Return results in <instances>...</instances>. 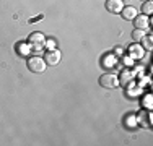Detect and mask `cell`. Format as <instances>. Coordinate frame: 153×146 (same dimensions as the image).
Masks as SVG:
<instances>
[{
    "label": "cell",
    "mask_w": 153,
    "mask_h": 146,
    "mask_svg": "<svg viewBox=\"0 0 153 146\" xmlns=\"http://www.w3.org/2000/svg\"><path fill=\"white\" fill-rule=\"evenodd\" d=\"M121 15H122L124 20L130 21V20H134V18L137 16V10L134 8V7H124L122 12H121Z\"/></svg>",
    "instance_id": "obj_7"
},
{
    "label": "cell",
    "mask_w": 153,
    "mask_h": 146,
    "mask_svg": "<svg viewBox=\"0 0 153 146\" xmlns=\"http://www.w3.org/2000/svg\"><path fill=\"white\" fill-rule=\"evenodd\" d=\"M122 2H129V0H122Z\"/></svg>",
    "instance_id": "obj_20"
},
{
    "label": "cell",
    "mask_w": 153,
    "mask_h": 146,
    "mask_svg": "<svg viewBox=\"0 0 153 146\" xmlns=\"http://www.w3.org/2000/svg\"><path fill=\"white\" fill-rule=\"evenodd\" d=\"M145 36H147V34H145V29H137L135 28V31L132 32V38H134V41H135V42H140Z\"/></svg>",
    "instance_id": "obj_12"
},
{
    "label": "cell",
    "mask_w": 153,
    "mask_h": 146,
    "mask_svg": "<svg viewBox=\"0 0 153 146\" xmlns=\"http://www.w3.org/2000/svg\"><path fill=\"white\" fill-rule=\"evenodd\" d=\"M142 2H143V0H142Z\"/></svg>",
    "instance_id": "obj_21"
},
{
    "label": "cell",
    "mask_w": 153,
    "mask_h": 146,
    "mask_svg": "<svg viewBox=\"0 0 153 146\" xmlns=\"http://www.w3.org/2000/svg\"><path fill=\"white\" fill-rule=\"evenodd\" d=\"M119 78H122V80H119V83H124V85H126V83H129V80H132V75H130L129 70H124Z\"/></svg>",
    "instance_id": "obj_14"
},
{
    "label": "cell",
    "mask_w": 153,
    "mask_h": 146,
    "mask_svg": "<svg viewBox=\"0 0 153 146\" xmlns=\"http://www.w3.org/2000/svg\"><path fill=\"white\" fill-rule=\"evenodd\" d=\"M142 41L145 42V47H147V50H152V36H145Z\"/></svg>",
    "instance_id": "obj_16"
},
{
    "label": "cell",
    "mask_w": 153,
    "mask_h": 146,
    "mask_svg": "<svg viewBox=\"0 0 153 146\" xmlns=\"http://www.w3.org/2000/svg\"><path fill=\"white\" fill-rule=\"evenodd\" d=\"M122 8H124V2H122V0H106V10L109 13L117 15V13L122 12Z\"/></svg>",
    "instance_id": "obj_5"
},
{
    "label": "cell",
    "mask_w": 153,
    "mask_h": 146,
    "mask_svg": "<svg viewBox=\"0 0 153 146\" xmlns=\"http://www.w3.org/2000/svg\"><path fill=\"white\" fill-rule=\"evenodd\" d=\"M134 24H135L137 29H145L150 24V20H148L147 15H137V16L134 18Z\"/></svg>",
    "instance_id": "obj_6"
},
{
    "label": "cell",
    "mask_w": 153,
    "mask_h": 146,
    "mask_svg": "<svg viewBox=\"0 0 153 146\" xmlns=\"http://www.w3.org/2000/svg\"><path fill=\"white\" fill-rule=\"evenodd\" d=\"M145 101H147V104H145V105L150 109V107H152V96H147V99H145Z\"/></svg>",
    "instance_id": "obj_18"
},
{
    "label": "cell",
    "mask_w": 153,
    "mask_h": 146,
    "mask_svg": "<svg viewBox=\"0 0 153 146\" xmlns=\"http://www.w3.org/2000/svg\"><path fill=\"white\" fill-rule=\"evenodd\" d=\"M100 85L103 88H106V89H114V88H117L121 83H119L117 75H114V73H104L100 78Z\"/></svg>",
    "instance_id": "obj_1"
},
{
    "label": "cell",
    "mask_w": 153,
    "mask_h": 146,
    "mask_svg": "<svg viewBox=\"0 0 153 146\" xmlns=\"http://www.w3.org/2000/svg\"><path fill=\"white\" fill-rule=\"evenodd\" d=\"M142 12H143V15H147V16L153 13V2L152 0H147V2L142 5Z\"/></svg>",
    "instance_id": "obj_11"
},
{
    "label": "cell",
    "mask_w": 153,
    "mask_h": 146,
    "mask_svg": "<svg viewBox=\"0 0 153 146\" xmlns=\"http://www.w3.org/2000/svg\"><path fill=\"white\" fill-rule=\"evenodd\" d=\"M135 123H137L135 115H129V117H127V120H126V125L127 127H135Z\"/></svg>",
    "instance_id": "obj_15"
},
{
    "label": "cell",
    "mask_w": 153,
    "mask_h": 146,
    "mask_svg": "<svg viewBox=\"0 0 153 146\" xmlns=\"http://www.w3.org/2000/svg\"><path fill=\"white\" fill-rule=\"evenodd\" d=\"M46 67H47V63H46L44 58H41V57H30L28 58V68L33 73H42L46 70Z\"/></svg>",
    "instance_id": "obj_3"
},
{
    "label": "cell",
    "mask_w": 153,
    "mask_h": 146,
    "mask_svg": "<svg viewBox=\"0 0 153 146\" xmlns=\"http://www.w3.org/2000/svg\"><path fill=\"white\" fill-rule=\"evenodd\" d=\"M28 41H30V46L34 52H39V50H42L46 47V38L41 32H33V34H30Z\"/></svg>",
    "instance_id": "obj_2"
},
{
    "label": "cell",
    "mask_w": 153,
    "mask_h": 146,
    "mask_svg": "<svg viewBox=\"0 0 153 146\" xmlns=\"http://www.w3.org/2000/svg\"><path fill=\"white\" fill-rule=\"evenodd\" d=\"M60 58H62V54H60V50H57V49H52V50H49V52H46V57H44V60H46V63L47 65H57L60 62Z\"/></svg>",
    "instance_id": "obj_4"
},
{
    "label": "cell",
    "mask_w": 153,
    "mask_h": 146,
    "mask_svg": "<svg viewBox=\"0 0 153 146\" xmlns=\"http://www.w3.org/2000/svg\"><path fill=\"white\" fill-rule=\"evenodd\" d=\"M129 52H130V57H132V58H140V57H143V49H142L138 44H134V46H130Z\"/></svg>",
    "instance_id": "obj_10"
},
{
    "label": "cell",
    "mask_w": 153,
    "mask_h": 146,
    "mask_svg": "<svg viewBox=\"0 0 153 146\" xmlns=\"http://www.w3.org/2000/svg\"><path fill=\"white\" fill-rule=\"evenodd\" d=\"M46 46L49 47V50L56 49V41H52V39H51V41H46Z\"/></svg>",
    "instance_id": "obj_17"
},
{
    "label": "cell",
    "mask_w": 153,
    "mask_h": 146,
    "mask_svg": "<svg viewBox=\"0 0 153 146\" xmlns=\"http://www.w3.org/2000/svg\"><path fill=\"white\" fill-rule=\"evenodd\" d=\"M116 54H117V55H121V54H122V49H121V47H116Z\"/></svg>",
    "instance_id": "obj_19"
},
{
    "label": "cell",
    "mask_w": 153,
    "mask_h": 146,
    "mask_svg": "<svg viewBox=\"0 0 153 146\" xmlns=\"http://www.w3.org/2000/svg\"><path fill=\"white\" fill-rule=\"evenodd\" d=\"M18 52H20V55H28V54H31V49L25 42H20L18 44Z\"/></svg>",
    "instance_id": "obj_13"
},
{
    "label": "cell",
    "mask_w": 153,
    "mask_h": 146,
    "mask_svg": "<svg viewBox=\"0 0 153 146\" xmlns=\"http://www.w3.org/2000/svg\"><path fill=\"white\" fill-rule=\"evenodd\" d=\"M103 67L108 68V70H112L114 67H117V60H116L114 55H104L103 57Z\"/></svg>",
    "instance_id": "obj_8"
},
{
    "label": "cell",
    "mask_w": 153,
    "mask_h": 146,
    "mask_svg": "<svg viewBox=\"0 0 153 146\" xmlns=\"http://www.w3.org/2000/svg\"><path fill=\"white\" fill-rule=\"evenodd\" d=\"M137 122H140L142 125H145V127H150V123H152V115L147 114L145 111H142L140 114H138V117H137Z\"/></svg>",
    "instance_id": "obj_9"
}]
</instances>
